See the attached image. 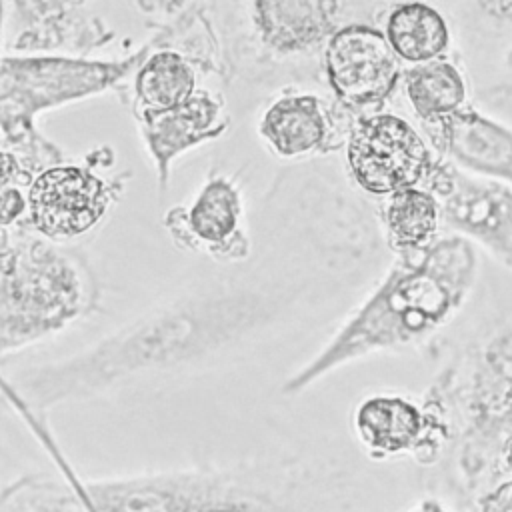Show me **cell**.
I'll return each instance as SVG.
<instances>
[{"label": "cell", "mask_w": 512, "mask_h": 512, "mask_svg": "<svg viewBox=\"0 0 512 512\" xmlns=\"http://www.w3.org/2000/svg\"><path fill=\"white\" fill-rule=\"evenodd\" d=\"M388 250L376 210L320 170L276 176L256 254L170 292L86 348L0 374L40 416L226 368L362 286Z\"/></svg>", "instance_id": "6da1fadb"}, {"label": "cell", "mask_w": 512, "mask_h": 512, "mask_svg": "<svg viewBox=\"0 0 512 512\" xmlns=\"http://www.w3.org/2000/svg\"><path fill=\"white\" fill-rule=\"evenodd\" d=\"M478 276V248L450 232L420 252L394 256L378 286L318 354L284 382L282 392H300L350 360L424 344L460 314Z\"/></svg>", "instance_id": "7a4b0ae2"}, {"label": "cell", "mask_w": 512, "mask_h": 512, "mask_svg": "<svg viewBox=\"0 0 512 512\" xmlns=\"http://www.w3.org/2000/svg\"><path fill=\"white\" fill-rule=\"evenodd\" d=\"M390 2L248 0L208 2L216 26L224 82L274 92L322 88V54L330 36L350 22H372Z\"/></svg>", "instance_id": "3957f363"}, {"label": "cell", "mask_w": 512, "mask_h": 512, "mask_svg": "<svg viewBox=\"0 0 512 512\" xmlns=\"http://www.w3.org/2000/svg\"><path fill=\"white\" fill-rule=\"evenodd\" d=\"M100 280L70 244L28 226L0 238V360L48 340L100 306Z\"/></svg>", "instance_id": "277c9868"}, {"label": "cell", "mask_w": 512, "mask_h": 512, "mask_svg": "<svg viewBox=\"0 0 512 512\" xmlns=\"http://www.w3.org/2000/svg\"><path fill=\"white\" fill-rule=\"evenodd\" d=\"M284 470L274 462L202 464L78 480L92 512H278Z\"/></svg>", "instance_id": "5b68a950"}, {"label": "cell", "mask_w": 512, "mask_h": 512, "mask_svg": "<svg viewBox=\"0 0 512 512\" xmlns=\"http://www.w3.org/2000/svg\"><path fill=\"white\" fill-rule=\"evenodd\" d=\"M142 54L144 44L124 58L106 62L72 56L2 54L0 140L36 174L68 160L54 142L38 132V114L106 90L116 92Z\"/></svg>", "instance_id": "8992f818"}, {"label": "cell", "mask_w": 512, "mask_h": 512, "mask_svg": "<svg viewBox=\"0 0 512 512\" xmlns=\"http://www.w3.org/2000/svg\"><path fill=\"white\" fill-rule=\"evenodd\" d=\"M96 156L98 148L84 160H64L42 170L28 192L24 226L60 244L94 230L116 206L130 178L128 172H98L112 160L104 162V156Z\"/></svg>", "instance_id": "52a82bcc"}, {"label": "cell", "mask_w": 512, "mask_h": 512, "mask_svg": "<svg viewBox=\"0 0 512 512\" xmlns=\"http://www.w3.org/2000/svg\"><path fill=\"white\" fill-rule=\"evenodd\" d=\"M436 158L426 136L404 116L388 110L356 116L344 144L348 180L378 202L422 186Z\"/></svg>", "instance_id": "ba28073f"}, {"label": "cell", "mask_w": 512, "mask_h": 512, "mask_svg": "<svg viewBox=\"0 0 512 512\" xmlns=\"http://www.w3.org/2000/svg\"><path fill=\"white\" fill-rule=\"evenodd\" d=\"M246 222L240 180L218 168H210L200 188L186 202L170 206L162 216V226L178 248L222 266L252 258V238Z\"/></svg>", "instance_id": "9c48e42d"}, {"label": "cell", "mask_w": 512, "mask_h": 512, "mask_svg": "<svg viewBox=\"0 0 512 512\" xmlns=\"http://www.w3.org/2000/svg\"><path fill=\"white\" fill-rule=\"evenodd\" d=\"M322 72L330 96L356 118L384 110L402 86L404 68L382 28L350 22L330 36Z\"/></svg>", "instance_id": "30bf717a"}, {"label": "cell", "mask_w": 512, "mask_h": 512, "mask_svg": "<svg viewBox=\"0 0 512 512\" xmlns=\"http://www.w3.org/2000/svg\"><path fill=\"white\" fill-rule=\"evenodd\" d=\"M420 188L436 196L450 234L464 236L512 268V186L472 176L438 156Z\"/></svg>", "instance_id": "8fae6325"}, {"label": "cell", "mask_w": 512, "mask_h": 512, "mask_svg": "<svg viewBox=\"0 0 512 512\" xmlns=\"http://www.w3.org/2000/svg\"><path fill=\"white\" fill-rule=\"evenodd\" d=\"M352 120L328 90L290 86L266 98L256 134L272 156L304 162L344 148Z\"/></svg>", "instance_id": "7c38bea8"}, {"label": "cell", "mask_w": 512, "mask_h": 512, "mask_svg": "<svg viewBox=\"0 0 512 512\" xmlns=\"http://www.w3.org/2000/svg\"><path fill=\"white\" fill-rule=\"evenodd\" d=\"M2 48L22 56L86 58L108 46L116 34L84 2H10L6 4Z\"/></svg>", "instance_id": "4fadbf2b"}, {"label": "cell", "mask_w": 512, "mask_h": 512, "mask_svg": "<svg viewBox=\"0 0 512 512\" xmlns=\"http://www.w3.org/2000/svg\"><path fill=\"white\" fill-rule=\"evenodd\" d=\"M148 156L154 160L158 190L170 184L172 162L206 142L218 140L232 124L226 98L220 92L200 88L182 106L136 120Z\"/></svg>", "instance_id": "5bb4252c"}, {"label": "cell", "mask_w": 512, "mask_h": 512, "mask_svg": "<svg viewBox=\"0 0 512 512\" xmlns=\"http://www.w3.org/2000/svg\"><path fill=\"white\" fill-rule=\"evenodd\" d=\"M432 150L456 168L512 186V128L466 106L436 124L420 126Z\"/></svg>", "instance_id": "9a60e30c"}, {"label": "cell", "mask_w": 512, "mask_h": 512, "mask_svg": "<svg viewBox=\"0 0 512 512\" xmlns=\"http://www.w3.org/2000/svg\"><path fill=\"white\" fill-rule=\"evenodd\" d=\"M202 70L180 50L154 38L144 42V54L116 94L134 120L162 114L188 102L202 86Z\"/></svg>", "instance_id": "2e32d148"}, {"label": "cell", "mask_w": 512, "mask_h": 512, "mask_svg": "<svg viewBox=\"0 0 512 512\" xmlns=\"http://www.w3.org/2000/svg\"><path fill=\"white\" fill-rule=\"evenodd\" d=\"M382 32L400 62L412 66L446 58L452 46L446 16L424 2H390L382 14Z\"/></svg>", "instance_id": "e0dca14e"}, {"label": "cell", "mask_w": 512, "mask_h": 512, "mask_svg": "<svg viewBox=\"0 0 512 512\" xmlns=\"http://www.w3.org/2000/svg\"><path fill=\"white\" fill-rule=\"evenodd\" d=\"M384 244L394 256L420 252L442 232V214L436 196L420 186L400 190L376 204Z\"/></svg>", "instance_id": "ac0fdd59"}, {"label": "cell", "mask_w": 512, "mask_h": 512, "mask_svg": "<svg viewBox=\"0 0 512 512\" xmlns=\"http://www.w3.org/2000/svg\"><path fill=\"white\" fill-rule=\"evenodd\" d=\"M402 90L420 126L446 120L470 104L466 76L448 58L404 68Z\"/></svg>", "instance_id": "d6986e66"}, {"label": "cell", "mask_w": 512, "mask_h": 512, "mask_svg": "<svg viewBox=\"0 0 512 512\" xmlns=\"http://www.w3.org/2000/svg\"><path fill=\"white\" fill-rule=\"evenodd\" d=\"M354 428L368 448L394 454L418 442L424 418L412 402L400 396H372L356 408Z\"/></svg>", "instance_id": "ffe728a7"}, {"label": "cell", "mask_w": 512, "mask_h": 512, "mask_svg": "<svg viewBox=\"0 0 512 512\" xmlns=\"http://www.w3.org/2000/svg\"><path fill=\"white\" fill-rule=\"evenodd\" d=\"M0 512H92L76 482L46 472L24 474L0 490Z\"/></svg>", "instance_id": "44dd1931"}, {"label": "cell", "mask_w": 512, "mask_h": 512, "mask_svg": "<svg viewBox=\"0 0 512 512\" xmlns=\"http://www.w3.org/2000/svg\"><path fill=\"white\" fill-rule=\"evenodd\" d=\"M38 174L0 140V238L26 222L28 192Z\"/></svg>", "instance_id": "7402d4cb"}, {"label": "cell", "mask_w": 512, "mask_h": 512, "mask_svg": "<svg viewBox=\"0 0 512 512\" xmlns=\"http://www.w3.org/2000/svg\"><path fill=\"white\" fill-rule=\"evenodd\" d=\"M488 98L496 104H506L512 108V40L506 46L504 54H502V62H500V70H498V82L494 86H490L488 90Z\"/></svg>", "instance_id": "603a6c76"}, {"label": "cell", "mask_w": 512, "mask_h": 512, "mask_svg": "<svg viewBox=\"0 0 512 512\" xmlns=\"http://www.w3.org/2000/svg\"><path fill=\"white\" fill-rule=\"evenodd\" d=\"M472 8L482 20L496 28H512V0H488L474 2Z\"/></svg>", "instance_id": "cb8c5ba5"}, {"label": "cell", "mask_w": 512, "mask_h": 512, "mask_svg": "<svg viewBox=\"0 0 512 512\" xmlns=\"http://www.w3.org/2000/svg\"><path fill=\"white\" fill-rule=\"evenodd\" d=\"M4 22H6V4L0 2V58H2V44H4Z\"/></svg>", "instance_id": "d4e9b609"}, {"label": "cell", "mask_w": 512, "mask_h": 512, "mask_svg": "<svg viewBox=\"0 0 512 512\" xmlns=\"http://www.w3.org/2000/svg\"><path fill=\"white\" fill-rule=\"evenodd\" d=\"M506 454H508V462L512 466V440H508V444H506Z\"/></svg>", "instance_id": "484cf974"}]
</instances>
